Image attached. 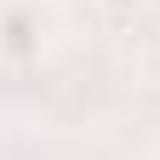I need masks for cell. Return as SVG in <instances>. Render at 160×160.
Instances as JSON below:
<instances>
[{"label": "cell", "mask_w": 160, "mask_h": 160, "mask_svg": "<svg viewBox=\"0 0 160 160\" xmlns=\"http://www.w3.org/2000/svg\"><path fill=\"white\" fill-rule=\"evenodd\" d=\"M46 46V23L29 0H0V57L12 63H29V57Z\"/></svg>", "instance_id": "obj_1"}, {"label": "cell", "mask_w": 160, "mask_h": 160, "mask_svg": "<svg viewBox=\"0 0 160 160\" xmlns=\"http://www.w3.org/2000/svg\"><path fill=\"white\" fill-rule=\"evenodd\" d=\"M97 6H103L109 17H126V12H137V6H143V0H97Z\"/></svg>", "instance_id": "obj_2"}]
</instances>
